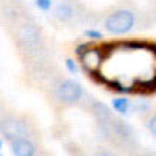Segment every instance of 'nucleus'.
Masks as SVG:
<instances>
[{
  "label": "nucleus",
  "instance_id": "5",
  "mask_svg": "<svg viewBox=\"0 0 156 156\" xmlns=\"http://www.w3.org/2000/svg\"><path fill=\"white\" fill-rule=\"evenodd\" d=\"M53 17L66 27H80L90 20V12L80 0H59L53 6Z\"/></svg>",
  "mask_w": 156,
  "mask_h": 156
},
{
  "label": "nucleus",
  "instance_id": "14",
  "mask_svg": "<svg viewBox=\"0 0 156 156\" xmlns=\"http://www.w3.org/2000/svg\"><path fill=\"white\" fill-rule=\"evenodd\" d=\"M34 3L41 11H45V12L50 11L51 6H53V2H51V0H34Z\"/></svg>",
  "mask_w": 156,
  "mask_h": 156
},
{
  "label": "nucleus",
  "instance_id": "19",
  "mask_svg": "<svg viewBox=\"0 0 156 156\" xmlns=\"http://www.w3.org/2000/svg\"><path fill=\"white\" fill-rule=\"evenodd\" d=\"M0 156H2V154H0Z\"/></svg>",
  "mask_w": 156,
  "mask_h": 156
},
{
  "label": "nucleus",
  "instance_id": "1",
  "mask_svg": "<svg viewBox=\"0 0 156 156\" xmlns=\"http://www.w3.org/2000/svg\"><path fill=\"white\" fill-rule=\"evenodd\" d=\"M0 17L27 70L53 62L42 28L22 0H0Z\"/></svg>",
  "mask_w": 156,
  "mask_h": 156
},
{
  "label": "nucleus",
  "instance_id": "17",
  "mask_svg": "<svg viewBox=\"0 0 156 156\" xmlns=\"http://www.w3.org/2000/svg\"><path fill=\"white\" fill-rule=\"evenodd\" d=\"M0 147H2V140H0Z\"/></svg>",
  "mask_w": 156,
  "mask_h": 156
},
{
  "label": "nucleus",
  "instance_id": "7",
  "mask_svg": "<svg viewBox=\"0 0 156 156\" xmlns=\"http://www.w3.org/2000/svg\"><path fill=\"white\" fill-rule=\"evenodd\" d=\"M78 59H80L83 69L89 75H94L100 70V66H101L103 59H105V50L100 48V47L90 45L81 56H78Z\"/></svg>",
  "mask_w": 156,
  "mask_h": 156
},
{
  "label": "nucleus",
  "instance_id": "11",
  "mask_svg": "<svg viewBox=\"0 0 156 156\" xmlns=\"http://www.w3.org/2000/svg\"><path fill=\"white\" fill-rule=\"evenodd\" d=\"M84 36L89 37V39H92V41H100V39L103 37L101 31H98V30H95V28H87V30H84Z\"/></svg>",
  "mask_w": 156,
  "mask_h": 156
},
{
  "label": "nucleus",
  "instance_id": "8",
  "mask_svg": "<svg viewBox=\"0 0 156 156\" xmlns=\"http://www.w3.org/2000/svg\"><path fill=\"white\" fill-rule=\"evenodd\" d=\"M112 109L119 114H126L129 111V106H131V101H129L126 97H117L112 98Z\"/></svg>",
  "mask_w": 156,
  "mask_h": 156
},
{
  "label": "nucleus",
  "instance_id": "16",
  "mask_svg": "<svg viewBox=\"0 0 156 156\" xmlns=\"http://www.w3.org/2000/svg\"><path fill=\"white\" fill-rule=\"evenodd\" d=\"M140 156H156L154 153H144V154H140Z\"/></svg>",
  "mask_w": 156,
  "mask_h": 156
},
{
  "label": "nucleus",
  "instance_id": "9",
  "mask_svg": "<svg viewBox=\"0 0 156 156\" xmlns=\"http://www.w3.org/2000/svg\"><path fill=\"white\" fill-rule=\"evenodd\" d=\"M137 90H142V92H154L156 90V76L153 80H147V81H137Z\"/></svg>",
  "mask_w": 156,
  "mask_h": 156
},
{
  "label": "nucleus",
  "instance_id": "18",
  "mask_svg": "<svg viewBox=\"0 0 156 156\" xmlns=\"http://www.w3.org/2000/svg\"><path fill=\"white\" fill-rule=\"evenodd\" d=\"M154 3H156V0H154Z\"/></svg>",
  "mask_w": 156,
  "mask_h": 156
},
{
  "label": "nucleus",
  "instance_id": "4",
  "mask_svg": "<svg viewBox=\"0 0 156 156\" xmlns=\"http://www.w3.org/2000/svg\"><path fill=\"white\" fill-rule=\"evenodd\" d=\"M0 134L8 142L23 137V136H39L33 119L27 114L6 109H0Z\"/></svg>",
  "mask_w": 156,
  "mask_h": 156
},
{
  "label": "nucleus",
  "instance_id": "3",
  "mask_svg": "<svg viewBox=\"0 0 156 156\" xmlns=\"http://www.w3.org/2000/svg\"><path fill=\"white\" fill-rule=\"evenodd\" d=\"M89 22H100L101 27L111 34H125L129 33L137 23V12L133 8L115 5L101 14L95 16L90 12Z\"/></svg>",
  "mask_w": 156,
  "mask_h": 156
},
{
  "label": "nucleus",
  "instance_id": "2",
  "mask_svg": "<svg viewBox=\"0 0 156 156\" xmlns=\"http://www.w3.org/2000/svg\"><path fill=\"white\" fill-rule=\"evenodd\" d=\"M50 100L62 108H72V106H84L87 108V98L89 94L84 87L72 80V78H62L59 73L47 84Z\"/></svg>",
  "mask_w": 156,
  "mask_h": 156
},
{
  "label": "nucleus",
  "instance_id": "15",
  "mask_svg": "<svg viewBox=\"0 0 156 156\" xmlns=\"http://www.w3.org/2000/svg\"><path fill=\"white\" fill-rule=\"evenodd\" d=\"M90 47V44H87V42H83V44H78L76 47H75V55L76 56H81L83 53H84V51L87 50Z\"/></svg>",
  "mask_w": 156,
  "mask_h": 156
},
{
  "label": "nucleus",
  "instance_id": "10",
  "mask_svg": "<svg viewBox=\"0 0 156 156\" xmlns=\"http://www.w3.org/2000/svg\"><path fill=\"white\" fill-rule=\"evenodd\" d=\"M145 126H147L148 131H150V133L156 137V112L148 114V117L145 119Z\"/></svg>",
  "mask_w": 156,
  "mask_h": 156
},
{
  "label": "nucleus",
  "instance_id": "12",
  "mask_svg": "<svg viewBox=\"0 0 156 156\" xmlns=\"http://www.w3.org/2000/svg\"><path fill=\"white\" fill-rule=\"evenodd\" d=\"M66 69H67V72L69 73H72V75H75V73H78V64H76V61L75 59H72V58H66Z\"/></svg>",
  "mask_w": 156,
  "mask_h": 156
},
{
  "label": "nucleus",
  "instance_id": "6",
  "mask_svg": "<svg viewBox=\"0 0 156 156\" xmlns=\"http://www.w3.org/2000/svg\"><path fill=\"white\" fill-rule=\"evenodd\" d=\"M12 156H39L44 150L39 144V136H23L9 142Z\"/></svg>",
  "mask_w": 156,
  "mask_h": 156
},
{
  "label": "nucleus",
  "instance_id": "13",
  "mask_svg": "<svg viewBox=\"0 0 156 156\" xmlns=\"http://www.w3.org/2000/svg\"><path fill=\"white\" fill-rule=\"evenodd\" d=\"M92 156H115V153L108 147H97L92 153Z\"/></svg>",
  "mask_w": 156,
  "mask_h": 156
}]
</instances>
